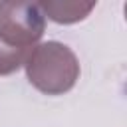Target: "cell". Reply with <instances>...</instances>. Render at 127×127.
Returning a JSON list of instances; mask_svg holds the SVG:
<instances>
[{
    "mask_svg": "<svg viewBox=\"0 0 127 127\" xmlns=\"http://www.w3.org/2000/svg\"><path fill=\"white\" fill-rule=\"evenodd\" d=\"M26 54H20L16 50L6 48L4 44H0V75H10L14 71H18L24 62H26Z\"/></svg>",
    "mask_w": 127,
    "mask_h": 127,
    "instance_id": "4",
    "label": "cell"
},
{
    "mask_svg": "<svg viewBox=\"0 0 127 127\" xmlns=\"http://www.w3.org/2000/svg\"><path fill=\"white\" fill-rule=\"evenodd\" d=\"M46 16L38 2H0V44L30 54L42 40Z\"/></svg>",
    "mask_w": 127,
    "mask_h": 127,
    "instance_id": "2",
    "label": "cell"
},
{
    "mask_svg": "<svg viewBox=\"0 0 127 127\" xmlns=\"http://www.w3.org/2000/svg\"><path fill=\"white\" fill-rule=\"evenodd\" d=\"M40 10L46 18H50L56 24H75L89 16V12L95 8V2H77V0H44L38 2Z\"/></svg>",
    "mask_w": 127,
    "mask_h": 127,
    "instance_id": "3",
    "label": "cell"
},
{
    "mask_svg": "<svg viewBox=\"0 0 127 127\" xmlns=\"http://www.w3.org/2000/svg\"><path fill=\"white\" fill-rule=\"evenodd\" d=\"M28 81L46 95H64L79 79V62L73 50L62 42L50 40L32 48L26 62Z\"/></svg>",
    "mask_w": 127,
    "mask_h": 127,
    "instance_id": "1",
    "label": "cell"
}]
</instances>
